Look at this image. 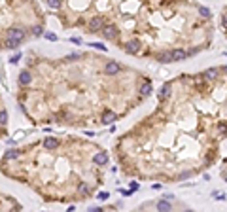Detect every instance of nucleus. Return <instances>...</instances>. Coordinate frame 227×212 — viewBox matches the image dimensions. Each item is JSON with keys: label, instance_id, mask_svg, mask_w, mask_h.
Masks as SVG:
<instances>
[{"label": "nucleus", "instance_id": "20e7f679", "mask_svg": "<svg viewBox=\"0 0 227 212\" xmlns=\"http://www.w3.org/2000/svg\"><path fill=\"white\" fill-rule=\"evenodd\" d=\"M113 30L112 42L123 53L170 64L208 49L216 27L212 12L197 0H144Z\"/></svg>", "mask_w": 227, "mask_h": 212}, {"label": "nucleus", "instance_id": "39448f33", "mask_svg": "<svg viewBox=\"0 0 227 212\" xmlns=\"http://www.w3.org/2000/svg\"><path fill=\"white\" fill-rule=\"evenodd\" d=\"M0 210H23V207L14 197L6 195L4 191H0Z\"/></svg>", "mask_w": 227, "mask_h": 212}, {"label": "nucleus", "instance_id": "f03ea898", "mask_svg": "<svg viewBox=\"0 0 227 212\" xmlns=\"http://www.w3.org/2000/svg\"><path fill=\"white\" fill-rule=\"evenodd\" d=\"M27 59L17 76V104L32 125L110 127L153 91L148 74L95 51Z\"/></svg>", "mask_w": 227, "mask_h": 212}, {"label": "nucleus", "instance_id": "423d86ee", "mask_svg": "<svg viewBox=\"0 0 227 212\" xmlns=\"http://www.w3.org/2000/svg\"><path fill=\"white\" fill-rule=\"evenodd\" d=\"M8 110H6V104L2 100V95H0V138H4L8 135Z\"/></svg>", "mask_w": 227, "mask_h": 212}, {"label": "nucleus", "instance_id": "f257e3e1", "mask_svg": "<svg viewBox=\"0 0 227 212\" xmlns=\"http://www.w3.org/2000/svg\"><path fill=\"white\" fill-rule=\"evenodd\" d=\"M227 138V64L165 81L157 104L113 144L123 176L176 184L212 169Z\"/></svg>", "mask_w": 227, "mask_h": 212}, {"label": "nucleus", "instance_id": "6e6552de", "mask_svg": "<svg viewBox=\"0 0 227 212\" xmlns=\"http://www.w3.org/2000/svg\"><path fill=\"white\" fill-rule=\"evenodd\" d=\"M220 176H222V180L227 184V157H223V161L220 163Z\"/></svg>", "mask_w": 227, "mask_h": 212}, {"label": "nucleus", "instance_id": "7ed1b4c3", "mask_svg": "<svg viewBox=\"0 0 227 212\" xmlns=\"http://www.w3.org/2000/svg\"><path fill=\"white\" fill-rule=\"evenodd\" d=\"M102 146L70 135H53L6 150L0 172L28 186L45 203H83L104 186V169L95 163Z\"/></svg>", "mask_w": 227, "mask_h": 212}, {"label": "nucleus", "instance_id": "0eeeda50", "mask_svg": "<svg viewBox=\"0 0 227 212\" xmlns=\"http://www.w3.org/2000/svg\"><path fill=\"white\" fill-rule=\"evenodd\" d=\"M220 30H222V34L227 38V6H223L222 14H220Z\"/></svg>", "mask_w": 227, "mask_h": 212}]
</instances>
